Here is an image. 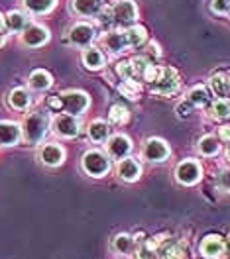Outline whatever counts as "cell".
Returning <instances> with one entry per match:
<instances>
[{"mask_svg":"<svg viewBox=\"0 0 230 259\" xmlns=\"http://www.w3.org/2000/svg\"><path fill=\"white\" fill-rule=\"evenodd\" d=\"M22 41L28 48H42L50 41V30L40 24H28L26 30L22 32Z\"/></svg>","mask_w":230,"mask_h":259,"instance_id":"ba28073f","label":"cell"},{"mask_svg":"<svg viewBox=\"0 0 230 259\" xmlns=\"http://www.w3.org/2000/svg\"><path fill=\"white\" fill-rule=\"evenodd\" d=\"M177 91H179L177 73L173 69H169V67H162L158 79L151 82V93L162 95V97H169V95H175Z\"/></svg>","mask_w":230,"mask_h":259,"instance_id":"3957f363","label":"cell"},{"mask_svg":"<svg viewBox=\"0 0 230 259\" xmlns=\"http://www.w3.org/2000/svg\"><path fill=\"white\" fill-rule=\"evenodd\" d=\"M48 128H50V118L48 114L37 110V112L28 114L24 118V124H22V134L26 138L28 144H37L42 142V138L48 134Z\"/></svg>","mask_w":230,"mask_h":259,"instance_id":"6da1fadb","label":"cell"},{"mask_svg":"<svg viewBox=\"0 0 230 259\" xmlns=\"http://www.w3.org/2000/svg\"><path fill=\"white\" fill-rule=\"evenodd\" d=\"M211 10L214 14H228L230 12V0H211Z\"/></svg>","mask_w":230,"mask_h":259,"instance_id":"e575fe53","label":"cell"},{"mask_svg":"<svg viewBox=\"0 0 230 259\" xmlns=\"http://www.w3.org/2000/svg\"><path fill=\"white\" fill-rule=\"evenodd\" d=\"M160 242H164V238H158V240H149V242H144L142 247H138V259H156V249Z\"/></svg>","mask_w":230,"mask_h":259,"instance_id":"83f0119b","label":"cell"},{"mask_svg":"<svg viewBox=\"0 0 230 259\" xmlns=\"http://www.w3.org/2000/svg\"><path fill=\"white\" fill-rule=\"evenodd\" d=\"M110 16L120 26H130L138 20V8L134 0H116L110 8Z\"/></svg>","mask_w":230,"mask_h":259,"instance_id":"277c9868","label":"cell"},{"mask_svg":"<svg viewBox=\"0 0 230 259\" xmlns=\"http://www.w3.org/2000/svg\"><path fill=\"white\" fill-rule=\"evenodd\" d=\"M226 249L230 251V236H228V240H226Z\"/></svg>","mask_w":230,"mask_h":259,"instance_id":"60d3db41","label":"cell"},{"mask_svg":"<svg viewBox=\"0 0 230 259\" xmlns=\"http://www.w3.org/2000/svg\"><path fill=\"white\" fill-rule=\"evenodd\" d=\"M59 98H61L63 110H67V112L73 114V116L83 114L89 108V104H91L89 97H87L83 91H67L63 95H59Z\"/></svg>","mask_w":230,"mask_h":259,"instance_id":"5b68a950","label":"cell"},{"mask_svg":"<svg viewBox=\"0 0 230 259\" xmlns=\"http://www.w3.org/2000/svg\"><path fill=\"white\" fill-rule=\"evenodd\" d=\"M83 65L89 71H99V69H102L104 67V55H102V51L93 48V46L85 48V51H83Z\"/></svg>","mask_w":230,"mask_h":259,"instance_id":"ac0fdd59","label":"cell"},{"mask_svg":"<svg viewBox=\"0 0 230 259\" xmlns=\"http://www.w3.org/2000/svg\"><path fill=\"white\" fill-rule=\"evenodd\" d=\"M106 149H108V155H110V157H114V159H124V157H128V153H130V149H132L130 138H126V136H122V134L112 136V138L108 140V144H106Z\"/></svg>","mask_w":230,"mask_h":259,"instance_id":"4fadbf2b","label":"cell"},{"mask_svg":"<svg viewBox=\"0 0 230 259\" xmlns=\"http://www.w3.org/2000/svg\"><path fill=\"white\" fill-rule=\"evenodd\" d=\"M126 35H128L130 48H140V46H144L146 39H148V32H146V28H142V26H132V28H128V30H126Z\"/></svg>","mask_w":230,"mask_h":259,"instance_id":"484cf974","label":"cell"},{"mask_svg":"<svg viewBox=\"0 0 230 259\" xmlns=\"http://www.w3.org/2000/svg\"><path fill=\"white\" fill-rule=\"evenodd\" d=\"M51 75L48 71H42V69H37V71H33L32 75H30V87H32L33 91H48L51 87Z\"/></svg>","mask_w":230,"mask_h":259,"instance_id":"cb8c5ba5","label":"cell"},{"mask_svg":"<svg viewBox=\"0 0 230 259\" xmlns=\"http://www.w3.org/2000/svg\"><path fill=\"white\" fill-rule=\"evenodd\" d=\"M211 89L216 97H228L230 95V75L228 73H218L211 79Z\"/></svg>","mask_w":230,"mask_h":259,"instance_id":"44dd1931","label":"cell"},{"mask_svg":"<svg viewBox=\"0 0 230 259\" xmlns=\"http://www.w3.org/2000/svg\"><path fill=\"white\" fill-rule=\"evenodd\" d=\"M228 16H230V12H228Z\"/></svg>","mask_w":230,"mask_h":259,"instance_id":"b9f144b4","label":"cell"},{"mask_svg":"<svg viewBox=\"0 0 230 259\" xmlns=\"http://www.w3.org/2000/svg\"><path fill=\"white\" fill-rule=\"evenodd\" d=\"M175 177L181 185H195L201 179V165L195 159H185L177 165L175 169Z\"/></svg>","mask_w":230,"mask_h":259,"instance_id":"9c48e42d","label":"cell"},{"mask_svg":"<svg viewBox=\"0 0 230 259\" xmlns=\"http://www.w3.org/2000/svg\"><path fill=\"white\" fill-rule=\"evenodd\" d=\"M83 171L91 177H102L110 171V159L97 149H91L83 155Z\"/></svg>","mask_w":230,"mask_h":259,"instance_id":"7a4b0ae2","label":"cell"},{"mask_svg":"<svg viewBox=\"0 0 230 259\" xmlns=\"http://www.w3.org/2000/svg\"><path fill=\"white\" fill-rule=\"evenodd\" d=\"M140 89H142V87L134 81V79L124 81L122 84H120V93H122V95H126L130 100H136V98H138V91H140Z\"/></svg>","mask_w":230,"mask_h":259,"instance_id":"836d02e7","label":"cell"},{"mask_svg":"<svg viewBox=\"0 0 230 259\" xmlns=\"http://www.w3.org/2000/svg\"><path fill=\"white\" fill-rule=\"evenodd\" d=\"M193 112V104L191 102H181L179 106H177V114H179L181 118H189Z\"/></svg>","mask_w":230,"mask_h":259,"instance_id":"8d00e7d4","label":"cell"},{"mask_svg":"<svg viewBox=\"0 0 230 259\" xmlns=\"http://www.w3.org/2000/svg\"><path fill=\"white\" fill-rule=\"evenodd\" d=\"M189 102L193 106H205L209 102V91H207V87H195V89H191Z\"/></svg>","mask_w":230,"mask_h":259,"instance_id":"f546056e","label":"cell"},{"mask_svg":"<svg viewBox=\"0 0 230 259\" xmlns=\"http://www.w3.org/2000/svg\"><path fill=\"white\" fill-rule=\"evenodd\" d=\"M218 136H220V140L224 144H230V126H222V128L218 130Z\"/></svg>","mask_w":230,"mask_h":259,"instance_id":"74e56055","label":"cell"},{"mask_svg":"<svg viewBox=\"0 0 230 259\" xmlns=\"http://www.w3.org/2000/svg\"><path fill=\"white\" fill-rule=\"evenodd\" d=\"M211 114H213V118L216 120H226L230 118V100L228 98H220V100H216L213 104V108H211Z\"/></svg>","mask_w":230,"mask_h":259,"instance_id":"f1b7e54d","label":"cell"},{"mask_svg":"<svg viewBox=\"0 0 230 259\" xmlns=\"http://www.w3.org/2000/svg\"><path fill=\"white\" fill-rule=\"evenodd\" d=\"M4 30H6V18L0 14V33L4 32Z\"/></svg>","mask_w":230,"mask_h":259,"instance_id":"ab89813d","label":"cell"},{"mask_svg":"<svg viewBox=\"0 0 230 259\" xmlns=\"http://www.w3.org/2000/svg\"><path fill=\"white\" fill-rule=\"evenodd\" d=\"M108 124L106 122H102V120H95V122H91V126H89V138L93 140V142H106L108 140Z\"/></svg>","mask_w":230,"mask_h":259,"instance_id":"d4e9b609","label":"cell"},{"mask_svg":"<svg viewBox=\"0 0 230 259\" xmlns=\"http://www.w3.org/2000/svg\"><path fill=\"white\" fill-rule=\"evenodd\" d=\"M69 41L75 46V48H89L93 44V39L97 37V30L91 26V24H85L79 22L75 24L71 30H69Z\"/></svg>","mask_w":230,"mask_h":259,"instance_id":"52a82bcc","label":"cell"},{"mask_svg":"<svg viewBox=\"0 0 230 259\" xmlns=\"http://www.w3.org/2000/svg\"><path fill=\"white\" fill-rule=\"evenodd\" d=\"M201 253L207 259H224L226 243L222 242L218 236H207L201 242Z\"/></svg>","mask_w":230,"mask_h":259,"instance_id":"7c38bea8","label":"cell"},{"mask_svg":"<svg viewBox=\"0 0 230 259\" xmlns=\"http://www.w3.org/2000/svg\"><path fill=\"white\" fill-rule=\"evenodd\" d=\"M110 122H114V124H124V122H128V110L122 106V104H114L112 108H110Z\"/></svg>","mask_w":230,"mask_h":259,"instance_id":"4dcf8cb0","label":"cell"},{"mask_svg":"<svg viewBox=\"0 0 230 259\" xmlns=\"http://www.w3.org/2000/svg\"><path fill=\"white\" fill-rule=\"evenodd\" d=\"M149 53L156 55V57H160V46L158 44H149Z\"/></svg>","mask_w":230,"mask_h":259,"instance_id":"f35d334b","label":"cell"},{"mask_svg":"<svg viewBox=\"0 0 230 259\" xmlns=\"http://www.w3.org/2000/svg\"><path fill=\"white\" fill-rule=\"evenodd\" d=\"M4 18H6V28L14 33H22L26 30V26H28V16L22 14V12H18V10L8 12Z\"/></svg>","mask_w":230,"mask_h":259,"instance_id":"ffe728a7","label":"cell"},{"mask_svg":"<svg viewBox=\"0 0 230 259\" xmlns=\"http://www.w3.org/2000/svg\"><path fill=\"white\" fill-rule=\"evenodd\" d=\"M114 249L118 251V253H128L132 247V238L128 236V234H118L114 238Z\"/></svg>","mask_w":230,"mask_h":259,"instance_id":"1f68e13d","label":"cell"},{"mask_svg":"<svg viewBox=\"0 0 230 259\" xmlns=\"http://www.w3.org/2000/svg\"><path fill=\"white\" fill-rule=\"evenodd\" d=\"M160 259H185V245L181 242H169L158 253Z\"/></svg>","mask_w":230,"mask_h":259,"instance_id":"7402d4cb","label":"cell"},{"mask_svg":"<svg viewBox=\"0 0 230 259\" xmlns=\"http://www.w3.org/2000/svg\"><path fill=\"white\" fill-rule=\"evenodd\" d=\"M71 10L79 16H99L102 10V2L100 0H71Z\"/></svg>","mask_w":230,"mask_h":259,"instance_id":"9a60e30c","label":"cell"},{"mask_svg":"<svg viewBox=\"0 0 230 259\" xmlns=\"http://www.w3.org/2000/svg\"><path fill=\"white\" fill-rule=\"evenodd\" d=\"M22 136V128L14 122H0V146H14Z\"/></svg>","mask_w":230,"mask_h":259,"instance_id":"2e32d148","label":"cell"},{"mask_svg":"<svg viewBox=\"0 0 230 259\" xmlns=\"http://www.w3.org/2000/svg\"><path fill=\"white\" fill-rule=\"evenodd\" d=\"M118 175H120V179L132 183V181H136V179L142 175V167H140V163L136 161V159L124 157V159H120V163H118Z\"/></svg>","mask_w":230,"mask_h":259,"instance_id":"e0dca14e","label":"cell"},{"mask_svg":"<svg viewBox=\"0 0 230 259\" xmlns=\"http://www.w3.org/2000/svg\"><path fill=\"white\" fill-rule=\"evenodd\" d=\"M53 132L59 138H75L81 134V124L73 114H59L53 118Z\"/></svg>","mask_w":230,"mask_h":259,"instance_id":"8992f818","label":"cell"},{"mask_svg":"<svg viewBox=\"0 0 230 259\" xmlns=\"http://www.w3.org/2000/svg\"><path fill=\"white\" fill-rule=\"evenodd\" d=\"M8 104L14 110H28L32 104V97L26 89H14L8 93Z\"/></svg>","mask_w":230,"mask_h":259,"instance_id":"d6986e66","label":"cell"},{"mask_svg":"<svg viewBox=\"0 0 230 259\" xmlns=\"http://www.w3.org/2000/svg\"><path fill=\"white\" fill-rule=\"evenodd\" d=\"M132 65H134L136 75H144V71L148 69L149 61L146 59V57H134V59H132Z\"/></svg>","mask_w":230,"mask_h":259,"instance_id":"d590c367","label":"cell"},{"mask_svg":"<svg viewBox=\"0 0 230 259\" xmlns=\"http://www.w3.org/2000/svg\"><path fill=\"white\" fill-rule=\"evenodd\" d=\"M144 157L149 163H164L169 157V147L160 138H149L144 146Z\"/></svg>","mask_w":230,"mask_h":259,"instance_id":"30bf717a","label":"cell"},{"mask_svg":"<svg viewBox=\"0 0 230 259\" xmlns=\"http://www.w3.org/2000/svg\"><path fill=\"white\" fill-rule=\"evenodd\" d=\"M22 4L30 14H48L55 6V0H22Z\"/></svg>","mask_w":230,"mask_h":259,"instance_id":"603a6c76","label":"cell"},{"mask_svg":"<svg viewBox=\"0 0 230 259\" xmlns=\"http://www.w3.org/2000/svg\"><path fill=\"white\" fill-rule=\"evenodd\" d=\"M40 159L50 167H57L65 161V149L57 144H46L40 149Z\"/></svg>","mask_w":230,"mask_h":259,"instance_id":"5bb4252c","label":"cell"},{"mask_svg":"<svg viewBox=\"0 0 230 259\" xmlns=\"http://www.w3.org/2000/svg\"><path fill=\"white\" fill-rule=\"evenodd\" d=\"M102 46H104V49H108L110 53L120 55V53L130 49V41H128L126 32H106L102 35Z\"/></svg>","mask_w":230,"mask_h":259,"instance_id":"8fae6325","label":"cell"},{"mask_svg":"<svg viewBox=\"0 0 230 259\" xmlns=\"http://www.w3.org/2000/svg\"><path fill=\"white\" fill-rule=\"evenodd\" d=\"M116 71H118V75H120L122 81H130V79L136 77V71H134L132 61H120V63L116 65Z\"/></svg>","mask_w":230,"mask_h":259,"instance_id":"d6a6232c","label":"cell"},{"mask_svg":"<svg viewBox=\"0 0 230 259\" xmlns=\"http://www.w3.org/2000/svg\"><path fill=\"white\" fill-rule=\"evenodd\" d=\"M218 149H220V144L216 142V138H213V136H205V138L199 140V151H201L203 155H207V157L216 155Z\"/></svg>","mask_w":230,"mask_h":259,"instance_id":"4316f807","label":"cell"}]
</instances>
